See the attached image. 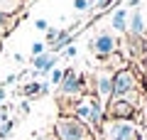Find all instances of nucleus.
Wrapping results in <instances>:
<instances>
[{
    "mask_svg": "<svg viewBox=\"0 0 147 140\" xmlns=\"http://www.w3.org/2000/svg\"><path fill=\"white\" fill-rule=\"evenodd\" d=\"M7 118V106H0V123H5Z\"/></svg>",
    "mask_w": 147,
    "mask_h": 140,
    "instance_id": "nucleus-22",
    "label": "nucleus"
},
{
    "mask_svg": "<svg viewBox=\"0 0 147 140\" xmlns=\"http://www.w3.org/2000/svg\"><path fill=\"white\" fill-rule=\"evenodd\" d=\"M115 49H118V42H115V37L108 35V32H103V35H98L96 39H91V52L98 54L100 59L115 54Z\"/></svg>",
    "mask_w": 147,
    "mask_h": 140,
    "instance_id": "nucleus-5",
    "label": "nucleus"
},
{
    "mask_svg": "<svg viewBox=\"0 0 147 140\" xmlns=\"http://www.w3.org/2000/svg\"><path fill=\"white\" fill-rule=\"evenodd\" d=\"M142 30H145L142 15H140V10H135V12H132V20H130V32H132L135 37H140V35H142Z\"/></svg>",
    "mask_w": 147,
    "mask_h": 140,
    "instance_id": "nucleus-11",
    "label": "nucleus"
},
{
    "mask_svg": "<svg viewBox=\"0 0 147 140\" xmlns=\"http://www.w3.org/2000/svg\"><path fill=\"white\" fill-rule=\"evenodd\" d=\"M74 113H76L74 118H79L84 125H91V128H100V125H103V106H100L98 99L81 101Z\"/></svg>",
    "mask_w": 147,
    "mask_h": 140,
    "instance_id": "nucleus-2",
    "label": "nucleus"
},
{
    "mask_svg": "<svg viewBox=\"0 0 147 140\" xmlns=\"http://www.w3.org/2000/svg\"><path fill=\"white\" fill-rule=\"evenodd\" d=\"M66 57H76V47H69V49H66Z\"/></svg>",
    "mask_w": 147,
    "mask_h": 140,
    "instance_id": "nucleus-24",
    "label": "nucleus"
},
{
    "mask_svg": "<svg viewBox=\"0 0 147 140\" xmlns=\"http://www.w3.org/2000/svg\"><path fill=\"white\" fill-rule=\"evenodd\" d=\"M5 101V86H0V103Z\"/></svg>",
    "mask_w": 147,
    "mask_h": 140,
    "instance_id": "nucleus-26",
    "label": "nucleus"
},
{
    "mask_svg": "<svg viewBox=\"0 0 147 140\" xmlns=\"http://www.w3.org/2000/svg\"><path fill=\"white\" fill-rule=\"evenodd\" d=\"M57 138L59 140H88V128L79 118L64 116V118L57 120Z\"/></svg>",
    "mask_w": 147,
    "mask_h": 140,
    "instance_id": "nucleus-3",
    "label": "nucleus"
},
{
    "mask_svg": "<svg viewBox=\"0 0 147 140\" xmlns=\"http://www.w3.org/2000/svg\"><path fill=\"white\" fill-rule=\"evenodd\" d=\"M108 113H110V118L127 120V118H132V113H135V103L127 101V99H113V101H110Z\"/></svg>",
    "mask_w": 147,
    "mask_h": 140,
    "instance_id": "nucleus-6",
    "label": "nucleus"
},
{
    "mask_svg": "<svg viewBox=\"0 0 147 140\" xmlns=\"http://www.w3.org/2000/svg\"><path fill=\"white\" fill-rule=\"evenodd\" d=\"M96 3H98V7H108L110 5V0H96Z\"/></svg>",
    "mask_w": 147,
    "mask_h": 140,
    "instance_id": "nucleus-25",
    "label": "nucleus"
},
{
    "mask_svg": "<svg viewBox=\"0 0 147 140\" xmlns=\"http://www.w3.org/2000/svg\"><path fill=\"white\" fill-rule=\"evenodd\" d=\"M39 54H44V42H34L32 44V57H39Z\"/></svg>",
    "mask_w": 147,
    "mask_h": 140,
    "instance_id": "nucleus-18",
    "label": "nucleus"
},
{
    "mask_svg": "<svg viewBox=\"0 0 147 140\" xmlns=\"http://www.w3.org/2000/svg\"><path fill=\"white\" fill-rule=\"evenodd\" d=\"M103 140H137V128L130 120H118L110 118L103 120Z\"/></svg>",
    "mask_w": 147,
    "mask_h": 140,
    "instance_id": "nucleus-1",
    "label": "nucleus"
},
{
    "mask_svg": "<svg viewBox=\"0 0 147 140\" xmlns=\"http://www.w3.org/2000/svg\"><path fill=\"white\" fill-rule=\"evenodd\" d=\"M34 27H37V30H44V32L49 30V25H47V20H37V22H34Z\"/></svg>",
    "mask_w": 147,
    "mask_h": 140,
    "instance_id": "nucleus-21",
    "label": "nucleus"
},
{
    "mask_svg": "<svg viewBox=\"0 0 147 140\" xmlns=\"http://www.w3.org/2000/svg\"><path fill=\"white\" fill-rule=\"evenodd\" d=\"M15 125H17V120H5V123H0V138H7Z\"/></svg>",
    "mask_w": 147,
    "mask_h": 140,
    "instance_id": "nucleus-15",
    "label": "nucleus"
},
{
    "mask_svg": "<svg viewBox=\"0 0 147 140\" xmlns=\"http://www.w3.org/2000/svg\"><path fill=\"white\" fill-rule=\"evenodd\" d=\"M54 54H39V57H32V64H34L37 71H49L54 67Z\"/></svg>",
    "mask_w": 147,
    "mask_h": 140,
    "instance_id": "nucleus-9",
    "label": "nucleus"
},
{
    "mask_svg": "<svg viewBox=\"0 0 147 140\" xmlns=\"http://www.w3.org/2000/svg\"><path fill=\"white\" fill-rule=\"evenodd\" d=\"M125 20H127V12L123 10V7H120V10H115V15H113V27H115L118 32H123V30L127 27Z\"/></svg>",
    "mask_w": 147,
    "mask_h": 140,
    "instance_id": "nucleus-12",
    "label": "nucleus"
},
{
    "mask_svg": "<svg viewBox=\"0 0 147 140\" xmlns=\"http://www.w3.org/2000/svg\"><path fill=\"white\" fill-rule=\"evenodd\" d=\"M61 79H64V71H61V69H54V71H52V79H49V81H52L54 86H59V84H61Z\"/></svg>",
    "mask_w": 147,
    "mask_h": 140,
    "instance_id": "nucleus-17",
    "label": "nucleus"
},
{
    "mask_svg": "<svg viewBox=\"0 0 147 140\" xmlns=\"http://www.w3.org/2000/svg\"><path fill=\"white\" fill-rule=\"evenodd\" d=\"M84 84V76H76L71 69H64V79H61V93H76Z\"/></svg>",
    "mask_w": 147,
    "mask_h": 140,
    "instance_id": "nucleus-8",
    "label": "nucleus"
},
{
    "mask_svg": "<svg viewBox=\"0 0 147 140\" xmlns=\"http://www.w3.org/2000/svg\"><path fill=\"white\" fill-rule=\"evenodd\" d=\"M25 3H32V0H25Z\"/></svg>",
    "mask_w": 147,
    "mask_h": 140,
    "instance_id": "nucleus-28",
    "label": "nucleus"
},
{
    "mask_svg": "<svg viewBox=\"0 0 147 140\" xmlns=\"http://www.w3.org/2000/svg\"><path fill=\"white\" fill-rule=\"evenodd\" d=\"M7 30H10V25H5V22H0V47H3V39H5Z\"/></svg>",
    "mask_w": 147,
    "mask_h": 140,
    "instance_id": "nucleus-19",
    "label": "nucleus"
},
{
    "mask_svg": "<svg viewBox=\"0 0 147 140\" xmlns=\"http://www.w3.org/2000/svg\"><path fill=\"white\" fill-rule=\"evenodd\" d=\"M22 3H25V0H0V15H7V17L15 15L22 7Z\"/></svg>",
    "mask_w": 147,
    "mask_h": 140,
    "instance_id": "nucleus-10",
    "label": "nucleus"
},
{
    "mask_svg": "<svg viewBox=\"0 0 147 140\" xmlns=\"http://www.w3.org/2000/svg\"><path fill=\"white\" fill-rule=\"evenodd\" d=\"M61 32L64 30H47V42H49V44H54V42L61 37Z\"/></svg>",
    "mask_w": 147,
    "mask_h": 140,
    "instance_id": "nucleus-16",
    "label": "nucleus"
},
{
    "mask_svg": "<svg viewBox=\"0 0 147 140\" xmlns=\"http://www.w3.org/2000/svg\"><path fill=\"white\" fill-rule=\"evenodd\" d=\"M17 81V74H10V76L5 79V84H3V86H10V84H15Z\"/></svg>",
    "mask_w": 147,
    "mask_h": 140,
    "instance_id": "nucleus-23",
    "label": "nucleus"
},
{
    "mask_svg": "<svg viewBox=\"0 0 147 140\" xmlns=\"http://www.w3.org/2000/svg\"><path fill=\"white\" fill-rule=\"evenodd\" d=\"M69 44H71V35H69V30H64L61 37H59L52 47H54V52H59V49H64V47H69Z\"/></svg>",
    "mask_w": 147,
    "mask_h": 140,
    "instance_id": "nucleus-13",
    "label": "nucleus"
},
{
    "mask_svg": "<svg viewBox=\"0 0 147 140\" xmlns=\"http://www.w3.org/2000/svg\"><path fill=\"white\" fill-rule=\"evenodd\" d=\"M113 81H115V74L110 71V69L100 71L98 79H96V88H98V96H100L103 101L113 99Z\"/></svg>",
    "mask_w": 147,
    "mask_h": 140,
    "instance_id": "nucleus-7",
    "label": "nucleus"
},
{
    "mask_svg": "<svg viewBox=\"0 0 147 140\" xmlns=\"http://www.w3.org/2000/svg\"><path fill=\"white\" fill-rule=\"evenodd\" d=\"M127 3H130V5H140V0H127Z\"/></svg>",
    "mask_w": 147,
    "mask_h": 140,
    "instance_id": "nucleus-27",
    "label": "nucleus"
},
{
    "mask_svg": "<svg viewBox=\"0 0 147 140\" xmlns=\"http://www.w3.org/2000/svg\"><path fill=\"white\" fill-rule=\"evenodd\" d=\"M88 5H91V0H76V3H74V7H76V10H86Z\"/></svg>",
    "mask_w": 147,
    "mask_h": 140,
    "instance_id": "nucleus-20",
    "label": "nucleus"
},
{
    "mask_svg": "<svg viewBox=\"0 0 147 140\" xmlns=\"http://www.w3.org/2000/svg\"><path fill=\"white\" fill-rule=\"evenodd\" d=\"M137 91V79L135 74L130 71V69H123V71L115 74V81H113V96L115 99H127L135 103V99H132V93Z\"/></svg>",
    "mask_w": 147,
    "mask_h": 140,
    "instance_id": "nucleus-4",
    "label": "nucleus"
},
{
    "mask_svg": "<svg viewBox=\"0 0 147 140\" xmlns=\"http://www.w3.org/2000/svg\"><path fill=\"white\" fill-rule=\"evenodd\" d=\"M42 86H44V84L32 81V84H27V86L22 88V93H25V96H37V93H42Z\"/></svg>",
    "mask_w": 147,
    "mask_h": 140,
    "instance_id": "nucleus-14",
    "label": "nucleus"
}]
</instances>
